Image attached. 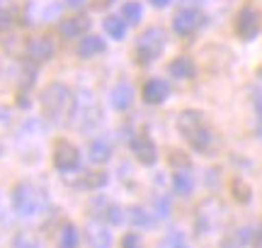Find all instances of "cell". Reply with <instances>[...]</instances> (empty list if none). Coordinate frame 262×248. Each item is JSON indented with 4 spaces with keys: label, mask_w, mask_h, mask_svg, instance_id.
I'll return each mask as SVG.
<instances>
[{
    "label": "cell",
    "mask_w": 262,
    "mask_h": 248,
    "mask_svg": "<svg viewBox=\"0 0 262 248\" xmlns=\"http://www.w3.org/2000/svg\"><path fill=\"white\" fill-rule=\"evenodd\" d=\"M178 129L180 134L189 141V146L199 153H211L216 149V134L209 129L204 112L199 110H185L178 117Z\"/></svg>",
    "instance_id": "cell-1"
},
{
    "label": "cell",
    "mask_w": 262,
    "mask_h": 248,
    "mask_svg": "<svg viewBox=\"0 0 262 248\" xmlns=\"http://www.w3.org/2000/svg\"><path fill=\"white\" fill-rule=\"evenodd\" d=\"M73 93L63 83H51L41 93V110L51 124H63L73 110Z\"/></svg>",
    "instance_id": "cell-2"
},
{
    "label": "cell",
    "mask_w": 262,
    "mask_h": 248,
    "mask_svg": "<svg viewBox=\"0 0 262 248\" xmlns=\"http://www.w3.org/2000/svg\"><path fill=\"white\" fill-rule=\"evenodd\" d=\"M226 224V207L221 200L216 197H206L196 204L194 210V231L199 239H209L216 236L219 231L224 229Z\"/></svg>",
    "instance_id": "cell-3"
},
{
    "label": "cell",
    "mask_w": 262,
    "mask_h": 248,
    "mask_svg": "<svg viewBox=\"0 0 262 248\" xmlns=\"http://www.w3.org/2000/svg\"><path fill=\"white\" fill-rule=\"evenodd\" d=\"M100 102H97V97L95 93L90 90H78L73 97V110H71V124H73L75 129H80V132H90L95 129L97 124H100Z\"/></svg>",
    "instance_id": "cell-4"
},
{
    "label": "cell",
    "mask_w": 262,
    "mask_h": 248,
    "mask_svg": "<svg viewBox=\"0 0 262 248\" xmlns=\"http://www.w3.org/2000/svg\"><path fill=\"white\" fill-rule=\"evenodd\" d=\"M12 204H15V212L19 217L34 219L47 210V195L32 182H19L12 192Z\"/></svg>",
    "instance_id": "cell-5"
},
{
    "label": "cell",
    "mask_w": 262,
    "mask_h": 248,
    "mask_svg": "<svg viewBox=\"0 0 262 248\" xmlns=\"http://www.w3.org/2000/svg\"><path fill=\"white\" fill-rule=\"evenodd\" d=\"M168 44V34L163 27H148L136 42V58L139 64H150L165 51Z\"/></svg>",
    "instance_id": "cell-6"
},
{
    "label": "cell",
    "mask_w": 262,
    "mask_h": 248,
    "mask_svg": "<svg viewBox=\"0 0 262 248\" xmlns=\"http://www.w3.org/2000/svg\"><path fill=\"white\" fill-rule=\"evenodd\" d=\"M260 27H262L260 10L255 8V5H245V8H241L238 17H235V32H238V37L245 39V42H250V39L257 37Z\"/></svg>",
    "instance_id": "cell-7"
},
{
    "label": "cell",
    "mask_w": 262,
    "mask_h": 248,
    "mask_svg": "<svg viewBox=\"0 0 262 248\" xmlns=\"http://www.w3.org/2000/svg\"><path fill=\"white\" fill-rule=\"evenodd\" d=\"M202 25H204V15H202V10H196V8H182L172 17V29L178 32L180 37L194 34Z\"/></svg>",
    "instance_id": "cell-8"
},
{
    "label": "cell",
    "mask_w": 262,
    "mask_h": 248,
    "mask_svg": "<svg viewBox=\"0 0 262 248\" xmlns=\"http://www.w3.org/2000/svg\"><path fill=\"white\" fill-rule=\"evenodd\" d=\"M85 236H88V246L90 248H112V229L100 219H90L85 226Z\"/></svg>",
    "instance_id": "cell-9"
},
{
    "label": "cell",
    "mask_w": 262,
    "mask_h": 248,
    "mask_svg": "<svg viewBox=\"0 0 262 248\" xmlns=\"http://www.w3.org/2000/svg\"><path fill=\"white\" fill-rule=\"evenodd\" d=\"M54 166L63 173L78 168V149L71 141H66V139L56 141V146H54Z\"/></svg>",
    "instance_id": "cell-10"
},
{
    "label": "cell",
    "mask_w": 262,
    "mask_h": 248,
    "mask_svg": "<svg viewBox=\"0 0 262 248\" xmlns=\"http://www.w3.org/2000/svg\"><path fill=\"white\" fill-rule=\"evenodd\" d=\"M131 153H134V158H139V163H143V166H153L156 158H158V149H156V143L150 141L146 134H139V136L131 139Z\"/></svg>",
    "instance_id": "cell-11"
},
{
    "label": "cell",
    "mask_w": 262,
    "mask_h": 248,
    "mask_svg": "<svg viewBox=\"0 0 262 248\" xmlns=\"http://www.w3.org/2000/svg\"><path fill=\"white\" fill-rule=\"evenodd\" d=\"M27 56L37 64H44L54 56V42L51 37H32L27 42Z\"/></svg>",
    "instance_id": "cell-12"
},
{
    "label": "cell",
    "mask_w": 262,
    "mask_h": 248,
    "mask_svg": "<svg viewBox=\"0 0 262 248\" xmlns=\"http://www.w3.org/2000/svg\"><path fill=\"white\" fill-rule=\"evenodd\" d=\"M143 100L148 102V105H160L165 97L170 95V86L165 83V80H160V78H150V80H146L143 83Z\"/></svg>",
    "instance_id": "cell-13"
},
{
    "label": "cell",
    "mask_w": 262,
    "mask_h": 248,
    "mask_svg": "<svg viewBox=\"0 0 262 248\" xmlns=\"http://www.w3.org/2000/svg\"><path fill=\"white\" fill-rule=\"evenodd\" d=\"M85 29H88V19L85 17H66L58 22V34L63 39H73L80 37Z\"/></svg>",
    "instance_id": "cell-14"
},
{
    "label": "cell",
    "mask_w": 262,
    "mask_h": 248,
    "mask_svg": "<svg viewBox=\"0 0 262 248\" xmlns=\"http://www.w3.org/2000/svg\"><path fill=\"white\" fill-rule=\"evenodd\" d=\"M131 102H134V88H131V83H126V80L117 83L112 90V105L117 110H129Z\"/></svg>",
    "instance_id": "cell-15"
},
{
    "label": "cell",
    "mask_w": 262,
    "mask_h": 248,
    "mask_svg": "<svg viewBox=\"0 0 262 248\" xmlns=\"http://www.w3.org/2000/svg\"><path fill=\"white\" fill-rule=\"evenodd\" d=\"M253 239H255V234L250 226H238V229H233L226 236L224 248H245Z\"/></svg>",
    "instance_id": "cell-16"
},
{
    "label": "cell",
    "mask_w": 262,
    "mask_h": 248,
    "mask_svg": "<svg viewBox=\"0 0 262 248\" xmlns=\"http://www.w3.org/2000/svg\"><path fill=\"white\" fill-rule=\"evenodd\" d=\"M170 76H175V78H182V80H187V78H192L196 73V66H194V61L187 56H178L175 61H170Z\"/></svg>",
    "instance_id": "cell-17"
},
{
    "label": "cell",
    "mask_w": 262,
    "mask_h": 248,
    "mask_svg": "<svg viewBox=\"0 0 262 248\" xmlns=\"http://www.w3.org/2000/svg\"><path fill=\"white\" fill-rule=\"evenodd\" d=\"M88 156H90V161L93 163H107L110 161V156H112V143L104 141V139H95V141H90V146H88Z\"/></svg>",
    "instance_id": "cell-18"
},
{
    "label": "cell",
    "mask_w": 262,
    "mask_h": 248,
    "mask_svg": "<svg viewBox=\"0 0 262 248\" xmlns=\"http://www.w3.org/2000/svg\"><path fill=\"white\" fill-rule=\"evenodd\" d=\"M104 51V42L100 37H95V34H90V37H83V42L78 44V54L83 58H90V56H97V54H102Z\"/></svg>",
    "instance_id": "cell-19"
},
{
    "label": "cell",
    "mask_w": 262,
    "mask_h": 248,
    "mask_svg": "<svg viewBox=\"0 0 262 248\" xmlns=\"http://www.w3.org/2000/svg\"><path fill=\"white\" fill-rule=\"evenodd\" d=\"M78 243H80L78 229L73 224H63L58 231V248H78Z\"/></svg>",
    "instance_id": "cell-20"
},
{
    "label": "cell",
    "mask_w": 262,
    "mask_h": 248,
    "mask_svg": "<svg viewBox=\"0 0 262 248\" xmlns=\"http://www.w3.org/2000/svg\"><path fill=\"white\" fill-rule=\"evenodd\" d=\"M126 217H129L131 224H136V226H143V229H148V226H153V224H156L153 214H150L146 207H131V210L126 212Z\"/></svg>",
    "instance_id": "cell-21"
},
{
    "label": "cell",
    "mask_w": 262,
    "mask_h": 248,
    "mask_svg": "<svg viewBox=\"0 0 262 248\" xmlns=\"http://www.w3.org/2000/svg\"><path fill=\"white\" fill-rule=\"evenodd\" d=\"M104 32L112 39H124V34H126V19L110 15V17L104 19Z\"/></svg>",
    "instance_id": "cell-22"
},
{
    "label": "cell",
    "mask_w": 262,
    "mask_h": 248,
    "mask_svg": "<svg viewBox=\"0 0 262 248\" xmlns=\"http://www.w3.org/2000/svg\"><path fill=\"white\" fill-rule=\"evenodd\" d=\"M172 182H175V190H178L180 195H189V192L194 190V178H192L189 171H178L175 178H172Z\"/></svg>",
    "instance_id": "cell-23"
},
{
    "label": "cell",
    "mask_w": 262,
    "mask_h": 248,
    "mask_svg": "<svg viewBox=\"0 0 262 248\" xmlns=\"http://www.w3.org/2000/svg\"><path fill=\"white\" fill-rule=\"evenodd\" d=\"M141 15H143V8H141V3H136V0H129V3H124L122 17L126 19L129 25H139V22H141Z\"/></svg>",
    "instance_id": "cell-24"
},
{
    "label": "cell",
    "mask_w": 262,
    "mask_h": 248,
    "mask_svg": "<svg viewBox=\"0 0 262 248\" xmlns=\"http://www.w3.org/2000/svg\"><path fill=\"white\" fill-rule=\"evenodd\" d=\"M100 207H102V214L107 221H112V224H122L124 221V212L122 207H117V204H107V202H97Z\"/></svg>",
    "instance_id": "cell-25"
},
{
    "label": "cell",
    "mask_w": 262,
    "mask_h": 248,
    "mask_svg": "<svg viewBox=\"0 0 262 248\" xmlns=\"http://www.w3.org/2000/svg\"><path fill=\"white\" fill-rule=\"evenodd\" d=\"M12 248H44V246H41L34 236H29V234H19L17 239L12 241Z\"/></svg>",
    "instance_id": "cell-26"
},
{
    "label": "cell",
    "mask_w": 262,
    "mask_h": 248,
    "mask_svg": "<svg viewBox=\"0 0 262 248\" xmlns=\"http://www.w3.org/2000/svg\"><path fill=\"white\" fill-rule=\"evenodd\" d=\"M165 248H189L185 234H182V231H172L168 236V241H165Z\"/></svg>",
    "instance_id": "cell-27"
},
{
    "label": "cell",
    "mask_w": 262,
    "mask_h": 248,
    "mask_svg": "<svg viewBox=\"0 0 262 248\" xmlns=\"http://www.w3.org/2000/svg\"><path fill=\"white\" fill-rule=\"evenodd\" d=\"M233 195L238 202H248L250 200V188L243 185V180H233Z\"/></svg>",
    "instance_id": "cell-28"
},
{
    "label": "cell",
    "mask_w": 262,
    "mask_h": 248,
    "mask_svg": "<svg viewBox=\"0 0 262 248\" xmlns=\"http://www.w3.org/2000/svg\"><path fill=\"white\" fill-rule=\"evenodd\" d=\"M141 246V239H139V234H126L122 241V248H139Z\"/></svg>",
    "instance_id": "cell-29"
},
{
    "label": "cell",
    "mask_w": 262,
    "mask_h": 248,
    "mask_svg": "<svg viewBox=\"0 0 262 248\" xmlns=\"http://www.w3.org/2000/svg\"><path fill=\"white\" fill-rule=\"evenodd\" d=\"M253 100H255V105H257V110L262 112V80H260V83H255V88H253Z\"/></svg>",
    "instance_id": "cell-30"
},
{
    "label": "cell",
    "mask_w": 262,
    "mask_h": 248,
    "mask_svg": "<svg viewBox=\"0 0 262 248\" xmlns=\"http://www.w3.org/2000/svg\"><path fill=\"white\" fill-rule=\"evenodd\" d=\"M8 119H10L8 110H3V107H0V129H5V127H8Z\"/></svg>",
    "instance_id": "cell-31"
},
{
    "label": "cell",
    "mask_w": 262,
    "mask_h": 248,
    "mask_svg": "<svg viewBox=\"0 0 262 248\" xmlns=\"http://www.w3.org/2000/svg\"><path fill=\"white\" fill-rule=\"evenodd\" d=\"M253 248H262V229L255 234V239H253Z\"/></svg>",
    "instance_id": "cell-32"
},
{
    "label": "cell",
    "mask_w": 262,
    "mask_h": 248,
    "mask_svg": "<svg viewBox=\"0 0 262 248\" xmlns=\"http://www.w3.org/2000/svg\"><path fill=\"white\" fill-rule=\"evenodd\" d=\"M182 3H185V8H196V5H202L206 0H182Z\"/></svg>",
    "instance_id": "cell-33"
},
{
    "label": "cell",
    "mask_w": 262,
    "mask_h": 248,
    "mask_svg": "<svg viewBox=\"0 0 262 248\" xmlns=\"http://www.w3.org/2000/svg\"><path fill=\"white\" fill-rule=\"evenodd\" d=\"M150 3H153L156 8H165V5H170L172 0H150Z\"/></svg>",
    "instance_id": "cell-34"
},
{
    "label": "cell",
    "mask_w": 262,
    "mask_h": 248,
    "mask_svg": "<svg viewBox=\"0 0 262 248\" xmlns=\"http://www.w3.org/2000/svg\"><path fill=\"white\" fill-rule=\"evenodd\" d=\"M66 3H68L71 8H83V3H85V0H66Z\"/></svg>",
    "instance_id": "cell-35"
},
{
    "label": "cell",
    "mask_w": 262,
    "mask_h": 248,
    "mask_svg": "<svg viewBox=\"0 0 262 248\" xmlns=\"http://www.w3.org/2000/svg\"><path fill=\"white\" fill-rule=\"evenodd\" d=\"M257 134L262 136V112H260V119H257Z\"/></svg>",
    "instance_id": "cell-36"
},
{
    "label": "cell",
    "mask_w": 262,
    "mask_h": 248,
    "mask_svg": "<svg viewBox=\"0 0 262 248\" xmlns=\"http://www.w3.org/2000/svg\"><path fill=\"white\" fill-rule=\"evenodd\" d=\"M260 73H262V68H260Z\"/></svg>",
    "instance_id": "cell-37"
}]
</instances>
